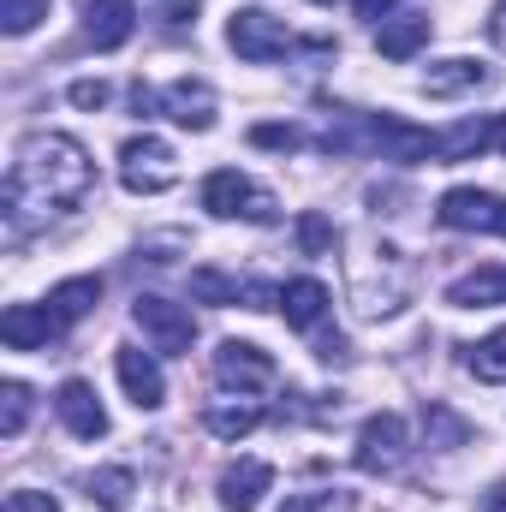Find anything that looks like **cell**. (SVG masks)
<instances>
[{"label": "cell", "instance_id": "cell-11", "mask_svg": "<svg viewBox=\"0 0 506 512\" xmlns=\"http://www.w3.org/2000/svg\"><path fill=\"white\" fill-rule=\"evenodd\" d=\"M114 370H120V387H126V399L137 405V411H155V405L167 399L161 364H155L149 352H137V346H120V352H114Z\"/></svg>", "mask_w": 506, "mask_h": 512}, {"label": "cell", "instance_id": "cell-4", "mask_svg": "<svg viewBox=\"0 0 506 512\" xmlns=\"http://www.w3.org/2000/svg\"><path fill=\"white\" fill-rule=\"evenodd\" d=\"M227 48H233L239 60L262 66V60H280V54L292 48V30H286L274 12H262V6H239V12L227 18Z\"/></svg>", "mask_w": 506, "mask_h": 512}, {"label": "cell", "instance_id": "cell-34", "mask_svg": "<svg viewBox=\"0 0 506 512\" xmlns=\"http://www.w3.org/2000/svg\"><path fill=\"white\" fill-rule=\"evenodd\" d=\"M280 512H316V501H304V495H292V501H286Z\"/></svg>", "mask_w": 506, "mask_h": 512}, {"label": "cell", "instance_id": "cell-1", "mask_svg": "<svg viewBox=\"0 0 506 512\" xmlns=\"http://www.w3.org/2000/svg\"><path fill=\"white\" fill-rule=\"evenodd\" d=\"M96 185V161L78 137L66 131H30L18 143V161L6 173L0 191V215H6V239H30L36 227H48L54 215L78 209Z\"/></svg>", "mask_w": 506, "mask_h": 512}, {"label": "cell", "instance_id": "cell-23", "mask_svg": "<svg viewBox=\"0 0 506 512\" xmlns=\"http://www.w3.org/2000/svg\"><path fill=\"white\" fill-rule=\"evenodd\" d=\"M465 364H471V376H477V382L506 387V328H495L489 340H477V346L465 352Z\"/></svg>", "mask_w": 506, "mask_h": 512}, {"label": "cell", "instance_id": "cell-30", "mask_svg": "<svg viewBox=\"0 0 506 512\" xmlns=\"http://www.w3.org/2000/svg\"><path fill=\"white\" fill-rule=\"evenodd\" d=\"M6 512H60V501L42 489H18V495H6Z\"/></svg>", "mask_w": 506, "mask_h": 512}, {"label": "cell", "instance_id": "cell-18", "mask_svg": "<svg viewBox=\"0 0 506 512\" xmlns=\"http://www.w3.org/2000/svg\"><path fill=\"white\" fill-rule=\"evenodd\" d=\"M203 423H209V435H221V441H239V435H251L256 423H262V405H256L251 393H227V399H209V411H203Z\"/></svg>", "mask_w": 506, "mask_h": 512}, {"label": "cell", "instance_id": "cell-14", "mask_svg": "<svg viewBox=\"0 0 506 512\" xmlns=\"http://www.w3.org/2000/svg\"><path fill=\"white\" fill-rule=\"evenodd\" d=\"M447 304H453V310H495V304H506V268L489 262V268L459 274V280L447 286Z\"/></svg>", "mask_w": 506, "mask_h": 512}, {"label": "cell", "instance_id": "cell-26", "mask_svg": "<svg viewBox=\"0 0 506 512\" xmlns=\"http://www.w3.org/2000/svg\"><path fill=\"white\" fill-rule=\"evenodd\" d=\"M48 18V0H0V30L6 36H30Z\"/></svg>", "mask_w": 506, "mask_h": 512}, {"label": "cell", "instance_id": "cell-33", "mask_svg": "<svg viewBox=\"0 0 506 512\" xmlns=\"http://www.w3.org/2000/svg\"><path fill=\"white\" fill-rule=\"evenodd\" d=\"M483 512H506V483H495V489H489V501H483Z\"/></svg>", "mask_w": 506, "mask_h": 512}, {"label": "cell", "instance_id": "cell-19", "mask_svg": "<svg viewBox=\"0 0 506 512\" xmlns=\"http://www.w3.org/2000/svg\"><path fill=\"white\" fill-rule=\"evenodd\" d=\"M429 12H405V18H381V30H376V48L387 54V60H411L423 42H429Z\"/></svg>", "mask_w": 506, "mask_h": 512}, {"label": "cell", "instance_id": "cell-32", "mask_svg": "<svg viewBox=\"0 0 506 512\" xmlns=\"http://www.w3.org/2000/svg\"><path fill=\"white\" fill-rule=\"evenodd\" d=\"M352 6H358V12H364V18H387V12H393V6H399V0H352Z\"/></svg>", "mask_w": 506, "mask_h": 512}, {"label": "cell", "instance_id": "cell-10", "mask_svg": "<svg viewBox=\"0 0 506 512\" xmlns=\"http://www.w3.org/2000/svg\"><path fill=\"white\" fill-rule=\"evenodd\" d=\"M54 411H60V423L78 435V441H102L108 435V411H102V399H96V387L90 382H60V393H54Z\"/></svg>", "mask_w": 506, "mask_h": 512}, {"label": "cell", "instance_id": "cell-29", "mask_svg": "<svg viewBox=\"0 0 506 512\" xmlns=\"http://www.w3.org/2000/svg\"><path fill=\"white\" fill-rule=\"evenodd\" d=\"M298 245H304V251H322V245H334V227H328L322 215H304V221H298Z\"/></svg>", "mask_w": 506, "mask_h": 512}, {"label": "cell", "instance_id": "cell-25", "mask_svg": "<svg viewBox=\"0 0 506 512\" xmlns=\"http://www.w3.org/2000/svg\"><path fill=\"white\" fill-rule=\"evenodd\" d=\"M24 423H30V387L6 382V387H0V435H6V441H18V435H24Z\"/></svg>", "mask_w": 506, "mask_h": 512}, {"label": "cell", "instance_id": "cell-13", "mask_svg": "<svg viewBox=\"0 0 506 512\" xmlns=\"http://www.w3.org/2000/svg\"><path fill=\"white\" fill-rule=\"evenodd\" d=\"M280 310H286V322H292L298 334H310V328H322V316L334 310V292L304 274V280H286V286H280Z\"/></svg>", "mask_w": 506, "mask_h": 512}, {"label": "cell", "instance_id": "cell-36", "mask_svg": "<svg viewBox=\"0 0 506 512\" xmlns=\"http://www.w3.org/2000/svg\"><path fill=\"white\" fill-rule=\"evenodd\" d=\"M501 233H506V203H501Z\"/></svg>", "mask_w": 506, "mask_h": 512}, {"label": "cell", "instance_id": "cell-37", "mask_svg": "<svg viewBox=\"0 0 506 512\" xmlns=\"http://www.w3.org/2000/svg\"><path fill=\"white\" fill-rule=\"evenodd\" d=\"M316 6H334V0H316Z\"/></svg>", "mask_w": 506, "mask_h": 512}, {"label": "cell", "instance_id": "cell-22", "mask_svg": "<svg viewBox=\"0 0 506 512\" xmlns=\"http://www.w3.org/2000/svg\"><path fill=\"white\" fill-rule=\"evenodd\" d=\"M90 501L102 512H126L131 507V495H137V477H131L126 465H102V471H90Z\"/></svg>", "mask_w": 506, "mask_h": 512}, {"label": "cell", "instance_id": "cell-8", "mask_svg": "<svg viewBox=\"0 0 506 512\" xmlns=\"http://www.w3.org/2000/svg\"><path fill=\"white\" fill-rule=\"evenodd\" d=\"M501 203L495 191H477V185H459V191H447L441 197V227H453V233H501Z\"/></svg>", "mask_w": 506, "mask_h": 512}, {"label": "cell", "instance_id": "cell-17", "mask_svg": "<svg viewBox=\"0 0 506 512\" xmlns=\"http://www.w3.org/2000/svg\"><path fill=\"white\" fill-rule=\"evenodd\" d=\"M489 84V66L483 60H435L429 72H423V96H435V102H447V96H465V90H483Z\"/></svg>", "mask_w": 506, "mask_h": 512}, {"label": "cell", "instance_id": "cell-21", "mask_svg": "<svg viewBox=\"0 0 506 512\" xmlns=\"http://www.w3.org/2000/svg\"><path fill=\"white\" fill-rule=\"evenodd\" d=\"M96 304H102V280H96V274H78V280H60V286L48 292V310H54V316H60L66 328H72L78 316H90Z\"/></svg>", "mask_w": 506, "mask_h": 512}, {"label": "cell", "instance_id": "cell-16", "mask_svg": "<svg viewBox=\"0 0 506 512\" xmlns=\"http://www.w3.org/2000/svg\"><path fill=\"white\" fill-rule=\"evenodd\" d=\"M268 483H274V471H268L262 459L227 465V471H221V507L227 512H256V501L268 495Z\"/></svg>", "mask_w": 506, "mask_h": 512}, {"label": "cell", "instance_id": "cell-27", "mask_svg": "<svg viewBox=\"0 0 506 512\" xmlns=\"http://www.w3.org/2000/svg\"><path fill=\"white\" fill-rule=\"evenodd\" d=\"M66 96H72V108H84V114L108 108V84H102V78H78V84H72Z\"/></svg>", "mask_w": 506, "mask_h": 512}, {"label": "cell", "instance_id": "cell-3", "mask_svg": "<svg viewBox=\"0 0 506 512\" xmlns=\"http://www.w3.org/2000/svg\"><path fill=\"white\" fill-rule=\"evenodd\" d=\"M120 185L137 191V197H161V191H173L179 185V155H173V143H161V137H131L126 149H120Z\"/></svg>", "mask_w": 506, "mask_h": 512}, {"label": "cell", "instance_id": "cell-28", "mask_svg": "<svg viewBox=\"0 0 506 512\" xmlns=\"http://www.w3.org/2000/svg\"><path fill=\"white\" fill-rule=\"evenodd\" d=\"M251 143H256V149H298V143H304V131H298V126H256Z\"/></svg>", "mask_w": 506, "mask_h": 512}, {"label": "cell", "instance_id": "cell-31", "mask_svg": "<svg viewBox=\"0 0 506 512\" xmlns=\"http://www.w3.org/2000/svg\"><path fill=\"white\" fill-rule=\"evenodd\" d=\"M161 18H167V30H179V24H191V18H197V0H167V6H161Z\"/></svg>", "mask_w": 506, "mask_h": 512}, {"label": "cell", "instance_id": "cell-7", "mask_svg": "<svg viewBox=\"0 0 506 512\" xmlns=\"http://www.w3.org/2000/svg\"><path fill=\"white\" fill-rule=\"evenodd\" d=\"M215 382L239 387V393H262V387L274 382V358L262 352V346H251V340H221V352H215Z\"/></svg>", "mask_w": 506, "mask_h": 512}, {"label": "cell", "instance_id": "cell-15", "mask_svg": "<svg viewBox=\"0 0 506 512\" xmlns=\"http://www.w3.org/2000/svg\"><path fill=\"white\" fill-rule=\"evenodd\" d=\"M131 30H137V0H90L84 36H90L96 48H126Z\"/></svg>", "mask_w": 506, "mask_h": 512}, {"label": "cell", "instance_id": "cell-5", "mask_svg": "<svg viewBox=\"0 0 506 512\" xmlns=\"http://www.w3.org/2000/svg\"><path fill=\"white\" fill-rule=\"evenodd\" d=\"M131 322L143 328V340H149L155 352H173V358H179V352H191V340H197L191 310H185V304H173V298H155V292L131 304Z\"/></svg>", "mask_w": 506, "mask_h": 512}, {"label": "cell", "instance_id": "cell-12", "mask_svg": "<svg viewBox=\"0 0 506 512\" xmlns=\"http://www.w3.org/2000/svg\"><path fill=\"white\" fill-rule=\"evenodd\" d=\"M161 114L179 120L185 131H209L215 126V90L203 78H179V84L161 90Z\"/></svg>", "mask_w": 506, "mask_h": 512}, {"label": "cell", "instance_id": "cell-2", "mask_svg": "<svg viewBox=\"0 0 506 512\" xmlns=\"http://www.w3.org/2000/svg\"><path fill=\"white\" fill-rule=\"evenodd\" d=\"M203 209L221 215V221H251V227H274L280 221L274 191L256 185L251 173H239V167H221V173L203 179Z\"/></svg>", "mask_w": 506, "mask_h": 512}, {"label": "cell", "instance_id": "cell-24", "mask_svg": "<svg viewBox=\"0 0 506 512\" xmlns=\"http://www.w3.org/2000/svg\"><path fill=\"white\" fill-rule=\"evenodd\" d=\"M191 298H203V304H239V298H251V286H239L221 268H197L191 274Z\"/></svg>", "mask_w": 506, "mask_h": 512}, {"label": "cell", "instance_id": "cell-9", "mask_svg": "<svg viewBox=\"0 0 506 512\" xmlns=\"http://www.w3.org/2000/svg\"><path fill=\"white\" fill-rule=\"evenodd\" d=\"M66 334V322L48 310V304H12L6 316H0V340L12 346V352H42V346H54Z\"/></svg>", "mask_w": 506, "mask_h": 512}, {"label": "cell", "instance_id": "cell-6", "mask_svg": "<svg viewBox=\"0 0 506 512\" xmlns=\"http://www.w3.org/2000/svg\"><path fill=\"white\" fill-rule=\"evenodd\" d=\"M358 471H370V477H387V471H399L405 465V417L399 411H376L364 429H358Z\"/></svg>", "mask_w": 506, "mask_h": 512}, {"label": "cell", "instance_id": "cell-35", "mask_svg": "<svg viewBox=\"0 0 506 512\" xmlns=\"http://www.w3.org/2000/svg\"><path fill=\"white\" fill-rule=\"evenodd\" d=\"M495 143H501V149H506V114H501V126H495Z\"/></svg>", "mask_w": 506, "mask_h": 512}, {"label": "cell", "instance_id": "cell-20", "mask_svg": "<svg viewBox=\"0 0 506 512\" xmlns=\"http://www.w3.org/2000/svg\"><path fill=\"white\" fill-rule=\"evenodd\" d=\"M489 143H495L489 120H459V126L435 131V161H477Z\"/></svg>", "mask_w": 506, "mask_h": 512}]
</instances>
